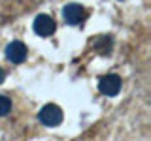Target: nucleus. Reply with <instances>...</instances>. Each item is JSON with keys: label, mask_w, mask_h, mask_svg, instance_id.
Listing matches in <instances>:
<instances>
[{"label": "nucleus", "mask_w": 151, "mask_h": 141, "mask_svg": "<svg viewBox=\"0 0 151 141\" xmlns=\"http://www.w3.org/2000/svg\"><path fill=\"white\" fill-rule=\"evenodd\" d=\"M38 119H40L42 124L45 126H59L60 122H63V109H60L59 105H55V103H47L40 109L38 113Z\"/></svg>", "instance_id": "obj_1"}, {"label": "nucleus", "mask_w": 151, "mask_h": 141, "mask_svg": "<svg viewBox=\"0 0 151 141\" xmlns=\"http://www.w3.org/2000/svg\"><path fill=\"white\" fill-rule=\"evenodd\" d=\"M98 90L106 96H115L117 92L121 90V77L115 73H110V75H104L98 81Z\"/></svg>", "instance_id": "obj_2"}, {"label": "nucleus", "mask_w": 151, "mask_h": 141, "mask_svg": "<svg viewBox=\"0 0 151 141\" xmlns=\"http://www.w3.org/2000/svg\"><path fill=\"white\" fill-rule=\"evenodd\" d=\"M34 32L38 36H51L55 32V21L51 19L49 15H45V13H42V15H38L34 19Z\"/></svg>", "instance_id": "obj_3"}, {"label": "nucleus", "mask_w": 151, "mask_h": 141, "mask_svg": "<svg viewBox=\"0 0 151 141\" xmlns=\"http://www.w3.org/2000/svg\"><path fill=\"white\" fill-rule=\"evenodd\" d=\"M63 15L68 25H81V21L85 19V9L79 4H68L63 9Z\"/></svg>", "instance_id": "obj_4"}, {"label": "nucleus", "mask_w": 151, "mask_h": 141, "mask_svg": "<svg viewBox=\"0 0 151 141\" xmlns=\"http://www.w3.org/2000/svg\"><path fill=\"white\" fill-rule=\"evenodd\" d=\"M6 56L9 62L13 64H19L27 58V45L21 43V41H12L8 47H6Z\"/></svg>", "instance_id": "obj_5"}, {"label": "nucleus", "mask_w": 151, "mask_h": 141, "mask_svg": "<svg viewBox=\"0 0 151 141\" xmlns=\"http://www.w3.org/2000/svg\"><path fill=\"white\" fill-rule=\"evenodd\" d=\"M94 47H96V51H100V53H110V49H111V40H110V36H100L96 40V43H94Z\"/></svg>", "instance_id": "obj_6"}, {"label": "nucleus", "mask_w": 151, "mask_h": 141, "mask_svg": "<svg viewBox=\"0 0 151 141\" xmlns=\"http://www.w3.org/2000/svg\"><path fill=\"white\" fill-rule=\"evenodd\" d=\"M12 111V102L8 96H0V117H6Z\"/></svg>", "instance_id": "obj_7"}, {"label": "nucleus", "mask_w": 151, "mask_h": 141, "mask_svg": "<svg viewBox=\"0 0 151 141\" xmlns=\"http://www.w3.org/2000/svg\"><path fill=\"white\" fill-rule=\"evenodd\" d=\"M4 79H6V73H4V70H2V68H0V85H2V83H4Z\"/></svg>", "instance_id": "obj_8"}]
</instances>
